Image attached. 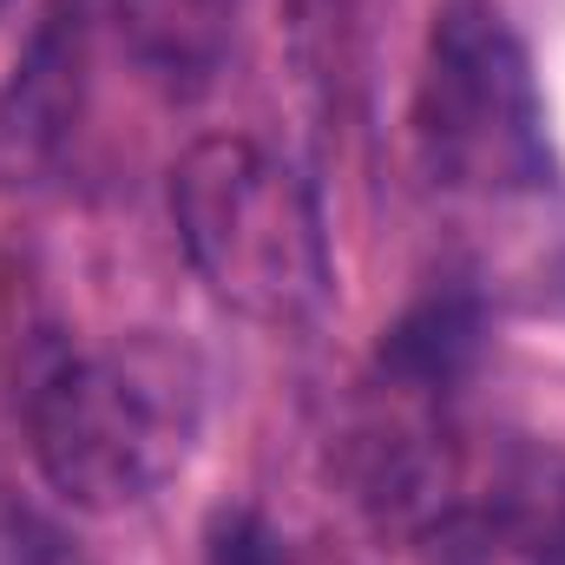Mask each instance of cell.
<instances>
[{"label": "cell", "instance_id": "4", "mask_svg": "<svg viewBox=\"0 0 565 565\" xmlns=\"http://www.w3.org/2000/svg\"><path fill=\"white\" fill-rule=\"evenodd\" d=\"M93 86V0H46L0 79V191H40L73 158Z\"/></svg>", "mask_w": 565, "mask_h": 565}, {"label": "cell", "instance_id": "6", "mask_svg": "<svg viewBox=\"0 0 565 565\" xmlns=\"http://www.w3.org/2000/svg\"><path fill=\"white\" fill-rule=\"evenodd\" d=\"M487 540L520 565H565V447L513 440L473 507Z\"/></svg>", "mask_w": 565, "mask_h": 565}, {"label": "cell", "instance_id": "3", "mask_svg": "<svg viewBox=\"0 0 565 565\" xmlns=\"http://www.w3.org/2000/svg\"><path fill=\"white\" fill-rule=\"evenodd\" d=\"M415 139L447 191L473 198H526L553 184L546 99L533 79V53L493 0H440L427 26L422 86H415Z\"/></svg>", "mask_w": 565, "mask_h": 565}, {"label": "cell", "instance_id": "8", "mask_svg": "<svg viewBox=\"0 0 565 565\" xmlns=\"http://www.w3.org/2000/svg\"><path fill=\"white\" fill-rule=\"evenodd\" d=\"M204 565H289V553L257 507H217L204 526Z\"/></svg>", "mask_w": 565, "mask_h": 565}, {"label": "cell", "instance_id": "5", "mask_svg": "<svg viewBox=\"0 0 565 565\" xmlns=\"http://www.w3.org/2000/svg\"><path fill=\"white\" fill-rule=\"evenodd\" d=\"M487 349V309L473 289H427L422 302H408L382 342H375V375L395 395H447L454 382L473 375Z\"/></svg>", "mask_w": 565, "mask_h": 565}, {"label": "cell", "instance_id": "7", "mask_svg": "<svg viewBox=\"0 0 565 565\" xmlns=\"http://www.w3.org/2000/svg\"><path fill=\"white\" fill-rule=\"evenodd\" d=\"M126 33L139 46L151 73H164L171 86L191 73L204 79L217 66V40H224V0H126Z\"/></svg>", "mask_w": 565, "mask_h": 565}, {"label": "cell", "instance_id": "2", "mask_svg": "<svg viewBox=\"0 0 565 565\" xmlns=\"http://www.w3.org/2000/svg\"><path fill=\"white\" fill-rule=\"evenodd\" d=\"M171 224L198 282L257 329H309L329 302V237L296 164L257 139H198L171 164Z\"/></svg>", "mask_w": 565, "mask_h": 565}, {"label": "cell", "instance_id": "1", "mask_svg": "<svg viewBox=\"0 0 565 565\" xmlns=\"http://www.w3.org/2000/svg\"><path fill=\"white\" fill-rule=\"evenodd\" d=\"M204 369L164 335H119L60 355L26 395L40 480L79 513L145 507L198 447Z\"/></svg>", "mask_w": 565, "mask_h": 565}]
</instances>
